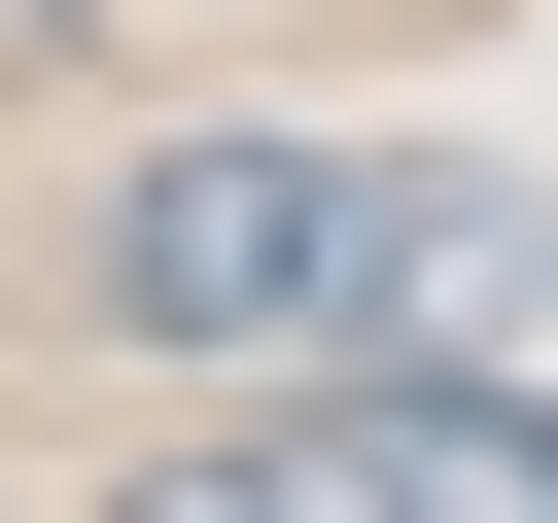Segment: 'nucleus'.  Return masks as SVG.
<instances>
[{"label": "nucleus", "instance_id": "obj_1", "mask_svg": "<svg viewBox=\"0 0 558 523\" xmlns=\"http://www.w3.org/2000/svg\"><path fill=\"white\" fill-rule=\"evenodd\" d=\"M558 279V209L488 174V139H140L105 209H70V314L105 349H209V384H349V349H488Z\"/></svg>", "mask_w": 558, "mask_h": 523}, {"label": "nucleus", "instance_id": "obj_2", "mask_svg": "<svg viewBox=\"0 0 558 523\" xmlns=\"http://www.w3.org/2000/svg\"><path fill=\"white\" fill-rule=\"evenodd\" d=\"M0 70H70V0H0Z\"/></svg>", "mask_w": 558, "mask_h": 523}]
</instances>
